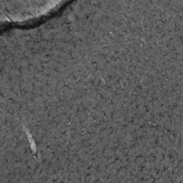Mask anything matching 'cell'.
<instances>
[{
	"label": "cell",
	"instance_id": "6da1fadb",
	"mask_svg": "<svg viewBox=\"0 0 183 183\" xmlns=\"http://www.w3.org/2000/svg\"><path fill=\"white\" fill-rule=\"evenodd\" d=\"M25 132H26V134H27L29 144H30V147H31V150H32L33 153H35V152H37V144H35V143H34V139L32 138V136H31V134H30V132H29V130L26 129V127H25Z\"/></svg>",
	"mask_w": 183,
	"mask_h": 183
}]
</instances>
